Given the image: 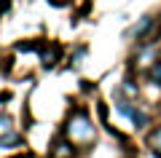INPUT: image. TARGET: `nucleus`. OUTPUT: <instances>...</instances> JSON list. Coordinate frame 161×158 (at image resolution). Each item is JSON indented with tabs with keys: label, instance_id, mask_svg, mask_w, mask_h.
I'll list each match as a JSON object with an SVG mask.
<instances>
[{
	"label": "nucleus",
	"instance_id": "f257e3e1",
	"mask_svg": "<svg viewBox=\"0 0 161 158\" xmlns=\"http://www.w3.org/2000/svg\"><path fill=\"white\" fill-rule=\"evenodd\" d=\"M67 134L73 137L75 142H92L94 139V126H92V121H89L83 113H78L67 123Z\"/></svg>",
	"mask_w": 161,
	"mask_h": 158
},
{
	"label": "nucleus",
	"instance_id": "f03ea898",
	"mask_svg": "<svg viewBox=\"0 0 161 158\" xmlns=\"http://www.w3.org/2000/svg\"><path fill=\"white\" fill-rule=\"evenodd\" d=\"M118 110H121V115H126L137 129H145V126H148V115H145L142 110H137L132 102H118Z\"/></svg>",
	"mask_w": 161,
	"mask_h": 158
},
{
	"label": "nucleus",
	"instance_id": "7ed1b4c3",
	"mask_svg": "<svg viewBox=\"0 0 161 158\" xmlns=\"http://www.w3.org/2000/svg\"><path fill=\"white\" fill-rule=\"evenodd\" d=\"M153 27H156V19H153V16H142V19L132 27V32H129V35L137 38V40H145V35L153 32Z\"/></svg>",
	"mask_w": 161,
	"mask_h": 158
},
{
	"label": "nucleus",
	"instance_id": "20e7f679",
	"mask_svg": "<svg viewBox=\"0 0 161 158\" xmlns=\"http://www.w3.org/2000/svg\"><path fill=\"white\" fill-rule=\"evenodd\" d=\"M148 145H150V150H153V155H156V158H161V126L150 131V137H148Z\"/></svg>",
	"mask_w": 161,
	"mask_h": 158
},
{
	"label": "nucleus",
	"instance_id": "39448f33",
	"mask_svg": "<svg viewBox=\"0 0 161 158\" xmlns=\"http://www.w3.org/2000/svg\"><path fill=\"white\" fill-rule=\"evenodd\" d=\"M70 155H73V147H70V145H57L54 158H70Z\"/></svg>",
	"mask_w": 161,
	"mask_h": 158
},
{
	"label": "nucleus",
	"instance_id": "423d86ee",
	"mask_svg": "<svg viewBox=\"0 0 161 158\" xmlns=\"http://www.w3.org/2000/svg\"><path fill=\"white\" fill-rule=\"evenodd\" d=\"M150 78H153V83H158V86H161V59L153 64V70H150Z\"/></svg>",
	"mask_w": 161,
	"mask_h": 158
},
{
	"label": "nucleus",
	"instance_id": "0eeeda50",
	"mask_svg": "<svg viewBox=\"0 0 161 158\" xmlns=\"http://www.w3.org/2000/svg\"><path fill=\"white\" fill-rule=\"evenodd\" d=\"M0 131H11V118H8V115L0 118Z\"/></svg>",
	"mask_w": 161,
	"mask_h": 158
},
{
	"label": "nucleus",
	"instance_id": "6e6552de",
	"mask_svg": "<svg viewBox=\"0 0 161 158\" xmlns=\"http://www.w3.org/2000/svg\"><path fill=\"white\" fill-rule=\"evenodd\" d=\"M8 6H11V0H0V14L6 11V8H8Z\"/></svg>",
	"mask_w": 161,
	"mask_h": 158
}]
</instances>
